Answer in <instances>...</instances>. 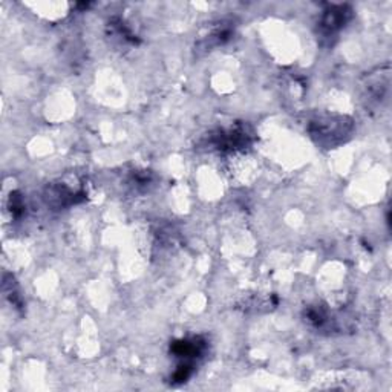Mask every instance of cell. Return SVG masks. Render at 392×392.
I'll return each mask as SVG.
<instances>
[{
    "label": "cell",
    "mask_w": 392,
    "mask_h": 392,
    "mask_svg": "<svg viewBox=\"0 0 392 392\" xmlns=\"http://www.w3.org/2000/svg\"><path fill=\"white\" fill-rule=\"evenodd\" d=\"M351 129V121H346L345 117H333V115L331 117H317L311 121L310 126L311 137L325 146H336L342 142L345 137L350 135Z\"/></svg>",
    "instance_id": "6da1fadb"
},
{
    "label": "cell",
    "mask_w": 392,
    "mask_h": 392,
    "mask_svg": "<svg viewBox=\"0 0 392 392\" xmlns=\"http://www.w3.org/2000/svg\"><path fill=\"white\" fill-rule=\"evenodd\" d=\"M343 14L345 13H341V11H333V13H328L325 16V19L322 22V26L326 30V32H333V31L341 28V26L343 25V22H345Z\"/></svg>",
    "instance_id": "7a4b0ae2"
}]
</instances>
